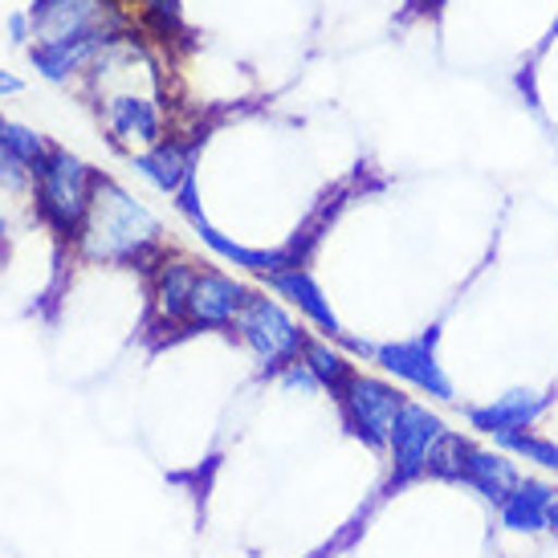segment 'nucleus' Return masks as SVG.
Returning <instances> with one entry per match:
<instances>
[{
	"instance_id": "obj_1",
	"label": "nucleus",
	"mask_w": 558,
	"mask_h": 558,
	"mask_svg": "<svg viewBox=\"0 0 558 558\" xmlns=\"http://www.w3.org/2000/svg\"><path fill=\"white\" fill-rule=\"evenodd\" d=\"M163 245V225L143 201H135L114 175L98 171L94 201L82 225L78 248L82 262L94 265H151Z\"/></svg>"
},
{
	"instance_id": "obj_2",
	"label": "nucleus",
	"mask_w": 558,
	"mask_h": 558,
	"mask_svg": "<svg viewBox=\"0 0 558 558\" xmlns=\"http://www.w3.org/2000/svg\"><path fill=\"white\" fill-rule=\"evenodd\" d=\"M94 184H98V168H90L86 159L58 147V143H53V151L46 156V163L33 171L29 196H33V208H37V220L58 241H65V245H74L82 225H86Z\"/></svg>"
},
{
	"instance_id": "obj_3",
	"label": "nucleus",
	"mask_w": 558,
	"mask_h": 558,
	"mask_svg": "<svg viewBox=\"0 0 558 558\" xmlns=\"http://www.w3.org/2000/svg\"><path fill=\"white\" fill-rule=\"evenodd\" d=\"M428 477L452 481V485H465V489H473L477 497H485L489 506H501V501L518 489L522 469L513 465L510 452L485 449V445L469 440V436L449 433L440 445H436L433 465H428Z\"/></svg>"
},
{
	"instance_id": "obj_4",
	"label": "nucleus",
	"mask_w": 558,
	"mask_h": 558,
	"mask_svg": "<svg viewBox=\"0 0 558 558\" xmlns=\"http://www.w3.org/2000/svg\"><path fill=\"white\" fill-rule=\"evenodd\" d=\"M233 335L241 339L248 355L262 363V372L278 375L286 372L290 363L302 359V347H306V330L298 326V318L286 306L281 298H274L269 290H248L245 306L236 314Z\"/></svg>"
},
{
	"instance_id": "obj_5",
	"label": "nucleus",
	"mask_w": 558,
	"mask_h": 558,
	"mask_svg": "<svg viewBox=\"0 0 558 558\" xmlns=\"http://www.w3.org/2000/svg\"><path fill=\"white\" fill-rule=\"evenodd\" d=\"M403 403H408V396L396 384L363 372L351 375V384L335 396L342 428L372 452H388L391 428H396V416H400Z\"/></svg>"
},
{
	"instance_id": "obj_6",
	"label": "nucleus",
	"mask_w": 558,
	"mask_h": 558,
	"mask_svg": "<svg viewBox=\"0 0 558 558\" xmlns=\"http://www.w3.org/2000/svg\"><path fill=\"white\" fill-rule=\"evenodd\" d=\"M33 41H123V16L110 0H33Z\"/></svg>"
},
{
	"instance_id": "obj_7",
	"label": "nucleus",
	"mask_w": 558,
	"mask_h": 558,
	"mask_svg": "<svg viewBox=\"0 0 558 558\" xmlns=\"http://www.w3.org/2000/svg\"><path fill=\"white\" fill-rule=\"evenodd\" d=\"M449 436V424L424 400H408L396 416L388 440V489H403L412 481L428 477L436 445Z\"/></svg>"
},
{
	"instance_id": "obj_8",
	"label": "nucleus",
	"mask_w": 558,
	"mask_h": 558,
	"mask_svg": "<svg viewBox=\"0 0 558 558\" xmlns=\"http://www.w3.org/2000/svg\"><path fill=\"white\" fill-rule=\"evenodd\" d=\"M102 119H107L110 140L126 147L131 156L156 147L168 135V119L156 94L147 90H110L102 94Z\"/></svg>"
},
{
	"instance_id": "obj_9",
	"label": "nucleus",
	"mask_w": 558,
	"mask_h": 558,
	"mask_svg": "<svg viewBox=\"0 0 558 558\" xmlns=\"http://www.w3.org/2000/svg\"><path fill=\"white\" fill-rule=\"evenodd\" d=\"M375 363L388 375H396L400 384L416 388L428 400H452V379L445 375L440 359H436V339L433 335H412L400 342H384L375 347Z\"/></svg>"
},
{
	"instance_id": "obj_10",
	"label": "nucleus",
	"mask_w": 558,
	"mask_h": 558,
	"mask_svg": "<svg viewBox=\"0 0 558 558\" xmlns=\"http://www.w3.org/2000/svg\"><path fill=\"white\" fill-rule=\"evenodd\" d=\"M248 286L217 265H201L192 302H187V330H233L236 314L245 306Z\"/></svg>"
},
{
	"instance_id": "obj_11",
	"label": "nucleus",
	"mask_w": 558,
	"mask_h": 558,
	"mask_svg": "<svg viewBox=\"0 0 558 558\" xmlns=\"http://www.w3.org/2000/svg\"><path fill=\"white\" fill-rule=\"evenodd\" d=\"M201 265L187 257H168L159 253L147 274V298H151V318L159 330H187V302L196 286Z\"/></svg>"
},
{
	"instance_id": "obj_12",
	"label": "nucleus",
	"mask_w": 558,
	"mask_h": 558,
	"mask_svg": "<svg viewBox=\"0 0 558 558\" xmlns=\"http://www.w3.org/2000/svg\"><path fill=\"white\" fill-rule=\"evenodd\" d=\"M265 290H269L274 298H286V302H290V306H294L323 339L339 342L342 335H347L339 323V314L330 311V298L323 294V286L314 281V274L306 269V265H286V269H278V274H269V278H265Z\"/></svg>"
},
{
	"instance_id": "obj_13",
	"label": "nucleus",
	"mask_w": 558,
	"mask_h": 558,
	"mask_svg": "<svg viewBox=\"0 0 558 558\" xmlns=\"http://www.w3.org/2000/svg\"><path fill=\"white\" fill-rule=\"evenodd\" d=\"M546 396L534 388H510L494 396L489 403L469 408V428H477L485 436H506V433H526L534 428L546 412Z\"/></svg>"
},
{
	"instance_id": "obj_14",
	"label": "nucleus",
	"mask_w": 558,
	"mask_h": 558,
	"mask_svg": "<svg viewBox=\"0 0 558 558\" xmlns=\"http://www.w3.org/2000/svg\"><path fill=\"white\" fill-rule=\"evenodd\" d=\"M196 147H201V140H159L156 147L135 151L131 168L140 171L156 192L175 196L180 187L196 180Z\"/></svg>"
},
{
	"instance_id": "obj_15",
	"label": "nucleus",
	"mask_w": 558,
	"mask_h": 558,
	"mask_svg": "<svg viewBox=\"0 0 558 558\" xmlns=\"http://www.w3.org/2000/svg\"><path fill=\"white\" fill-rule=\"evenodd\" d=\"M558 497V485L546 477H522L518 489H513L497 513H501V526L513 530V534H543L546 530V510Z\"/></svg>"
},
{
	"instance_id": "obj_16",
	"label": "nucleus",
	"mask_w": 558,
	"mask_h": 558,
	"mask_svg": "<svg viewBox=\"0 0 558 558\" xmlns=\"http://www.w3.org/2000/svg\"><path fill=\"white\" fill-rule=\"evenodd\" d=\"M107 46H94V41H33L25 53H29L33 70L46 82H70L78 74H90L94 62L102 58Z\"/></svg>"
},
{
	"instance_id": "obj_17",
	"label": "nucleus",
	"mask_w": 558,
	"mask_h": 558,
	"mask_svg": "<svg viewBox=\"0 0 558 558\" xmlns=\"http://www.w3.org/2000/svg\"><path fill=\"white\" fill-rule=\"evenodd\" d=\"M302 363L311 367V375L318 379V388L330 391V400H335V396L351 384V375L359 372L355 363L347 359V351L335 347L330 339H323V335H311V339H306V347H302Z\"/></svg>"
},
{
	"instance_id": "obj_18",
	"label": "nucleus",
	"mask_w": 558,
	"mask_h": 558,
	"mask_svg": "<svg viewBox=\"0 0 558 558\" xmlns=\"http://www.w3.org/2000/svg\"><path fill=\"white\" fill-rule=\"evenodd\" d=\"M0 151H4V156H13L16 163H25L29 171H37L41 163H46L49 151H53V143H49L46 135H37L33 126L0 114Z\"/></svg>"
},
{
	"instance_id": "obj_19",
	"label": "nucleus",
	"mask_w": 558,
	"mask_h": 558,
	"mask_svg": "<svg viewBox=\"0 0 558 558\" xmlns=\"http://www.w3.org/2000/svg\"><path fill=\"white\" fill-rule=\"evenodd\" d=\"M494 449L510 452V457H522V461H530V465H538L558 477V445L555 440H546V436H538L534 428H526V433L494 436Z\"/></svg>"
},
{
	"instance_id": "obj_20",
	"label": "nucleus",
	"mask_w": 558,
	"mask_h": 558,
	"mask_svg": "<svg viewBox=\"0 0 558 558\" xmlns=\"http://www.w3.org/2000/svg\"><path fill=\"white\" fill-rule=\"evenodd\" d=\"M0 187H4L9 196H25V192H33V171L0 151Z\"/></svg>"
},
{
	"instance_id": "obj_21",
	"label": "nucleus",
	"mask_w": 558,
	"mask_h": 558,
	"mask_svg": "<svg viewBox=\"0 0 558 558\" xmlns=\"http://www.w3.org/2000/svg\"><path fill=\"white\" fill-rule=\"evenodd\" d=\"M4 29H9V41H13L16 49L33 46V16L29 13H9L4 16Z\"/></svg>"
},
{
	"instance_id": "obj_22",
	"label": "nucleus",
	"mask_w": 558,
	"mask_h": 558,
	"mask_svg": "<svg viewBox=\"0 0 558 558\" xmlns=\"http://www.w3.org/2000/svg\"><path fill=\"white\" fill-rule=\"evenodd\" d=\"M278 379L286 384V388H298V391H323V388H318V379H314L311 367H306L302 359H298V363H290L286 372H278Z\"/></svg>"
},
{
	"instance_id": "obj_23",
	"label": "nucleus",
	"mask_w": 558,
	"mask_h": 558,
	"mask_svg": "<svg viewBox=\"0 0 558 558\" xmlns=\"http://www.w3.org/2000/svg\"><path fill=\"white\" fill-rule=\"evenodd\" d=\"M13 94H25V78H16L13 70L0 65V98H13Z\"/></svg>"
},
{
	"instance_id": "obj_24",
	"label": "nucleus",
	"mask_w": 558,
	"mask_h": 558,
	"mask_svg": "<svg viewBox=\"0 0 558 558\" xmlns=\"http://www.w3.org/2000/svg\"><path fill=\"white\" fill-rule=\"evenodd\" d=\"M546 534H558V497L550 501V510H546Z\"/></svg>"
},
{
	"instance_id": "obj_25",
	"label": "nucleus",
	"mask_w": 558,
	"mask_h": 558,
	"mask_svg": "<svg viewBox=\"0 0 558 558\" xmlns=\"http://www.w3.org/2000/svg\"><path fill=\"white\" fill-rule=\"evenodd\" d=\"M4 245H9V220L0 213V253H4Z\"/></svg>"
}]
</instances>
